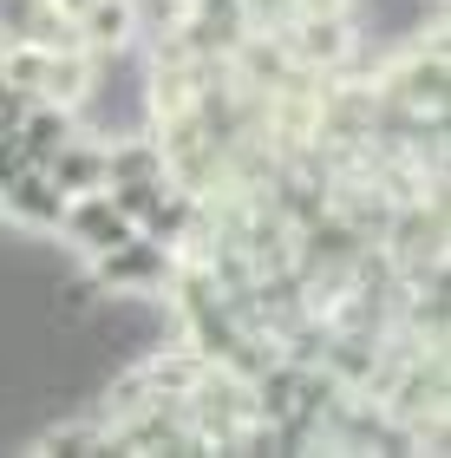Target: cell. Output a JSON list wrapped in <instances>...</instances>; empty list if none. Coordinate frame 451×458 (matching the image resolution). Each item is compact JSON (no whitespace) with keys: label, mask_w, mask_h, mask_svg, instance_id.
Returning a JSON list of instances; mask_svg holds the SVG:
<instances>
[{"label":"cell","mask_w":451,"mask_h":458,"mask_svg":"<svg viewBox=\"0 0 451 458\" xmlns=\"http://www.w3.org/2000/svg\"><path fill=\"white\" fill-rule=\"evenodd\" d=\"M53 236H66L79 256H105V249H118L125 236H138V223L112 203V191H79V197H66Z\"/></svg>","instance_id":"cell-2"},{"label":"cell","mask_w":451,"mask_h":458,"mask_svg":"<svg viewBox=\"0 0 451 458\" xmlns=\"http://www.w3.org/2000/svg\"><path fill=\"white\" fill-rule=\"evenodd\" d=\"M39 171H46L66 197H79V191H105V144H98L92 131H72L46 164H39Z\"/></svg>","instance_id":"cell-4"},{"label":"cell","mask_w":451,"mask_h":458,"mask_svg":"<svg viewBox=\"0 0 451 458\" xmlns=\"http://www.w3.org/2000/svg\"><path fill=\"white\" fill-rule=\"evenodd\" d=\"M0 210H7V223H20V229H33V236H53L59 229V210H66V191L39 171H20L13 183H0Z\"/></svg>","instance_id":"cell-3"},{"label":"cell","mask_w":451,"mask_h":458,"mask_svg":"<svg viewBox=\"0 0 451 458\" xmlns=\"http://www.w3.org/2000/svg\"><path fill=\"white\" fill-rule=\"evenodd\" d=\"M399 98H405L419 118H438V112H445V47H425L413 66L399 72Z\"/></svg>","instance_id":"cell-6"},{"label":"cell","mask_w":451,"mask_h":458,"mask_svg":"<svg viewBox=\"0 0 451 458\" xmlns=\"http://www.w3.org/2000/svg\"><path fill=\"white\" fill-rule=\"evenodd\" d=\"M72 33L86 39L92 53H125L131 33H138V7L131 0H92V7L72 20Z\"/></svg>","instance_id":"cell-5"},{"label":"cell","mask_w":451,"mask_h":458,"mask_svg":"<svg viewBox=\"0 0 451 458\" xmlns=\"http://www.w3.org/2000/svg\"><path fill=\"white\" fill-rule=\"evenodd\" d=\"M86 262H92L98 295H163L177 282V256L163 242H151L145 229L125 236L118 249H105V256H86Z\"/></svg>","instance_id":"cell-1"}]
</instances>
